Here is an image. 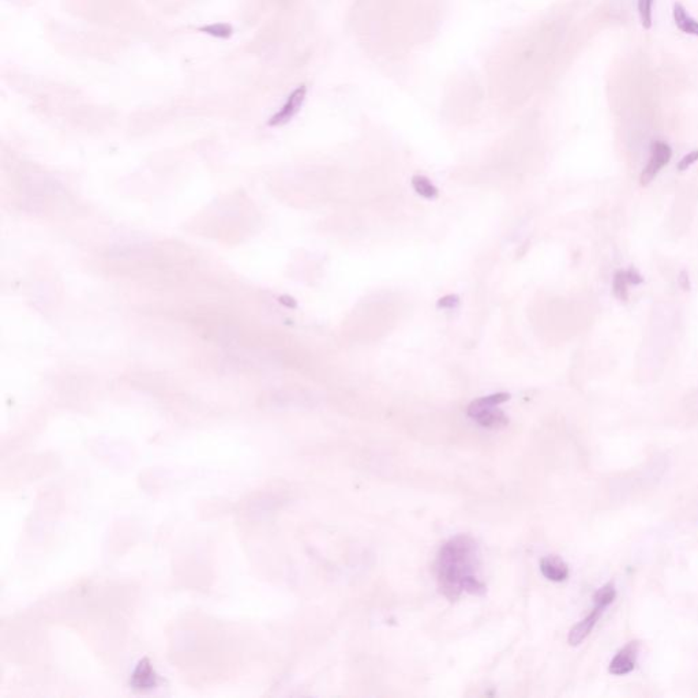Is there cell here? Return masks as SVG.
<instances>
[{
	"instance_id": "2",
	"label": "cell",
	"mask_w": 698,
	"mask_h": 698,
	"mask_svg": "<svg viewBox=\"0 0 698 698\" xmlns=\"http://www.w3.org/2000/svg\"><path fill=\"white\" fill-rule=\"evenodd\" d=\"M671 156H673L671 147L666 142L656 140L652 145L651 159L641 173V178H640L641 185L651 183L652 179L660 172V169L671 160Z\"/></svg>"
},
{
	"instance_id": "4",
	"label": "cell",
	"mask_w": 698,
	"mask_h": 698,
	"mask_svg": "<svg viewBox=\"0 0 698 698\" xmlns=\"http://www.w3.org/2000/svg\"><path fill=\"white\" fill-rule=\"evenodd\" d=\"M305 96H307L305 86H299L298 89H295L292 93L289 94V97L287 98L285 104L281 107L279 112L270 119L269 124L270 126H282V124L288 123L301 111L303 103L305 100Z\"/></svg>"
},
{
	"instance_id": "5",
	"label": "cell",
	"mask_w": 698,
	"mask_h": 698,
	"mask_svg": "<svg viewBox=\"0 0 698 698\" xmlns=\"http://www.w3.org/2000/svg\"><path fill=\"white\" fill-rule=\"evenodd\" d=\"M603 610H605V608H602V607H599V605H595L593 611H592V612H591V614H589L585 619H582L581 622H579L574 628L570 630V633H569V638H567V640H569V644H570L572 647H577V645H580L582 641H584V640L589 636V633L592 631V628H595L596 622H598V621H599V618L602 617Z\"/></svg>"
},
{
	"instance_id": "12",
	"label": "cell",
	"mask_w": 698,
	"mask_h": 698,
	"mask_svg": "<svg viewBox=\"0 0 698 698\" xmlns=\"http://www.w3.org/2000/svg\"><path fill=\"white\" fill-rule=\"evenodd\" d=\"M615 596H617V589H615L612 582H608V584H605V586L598 589V592L595 593V596H593L595 605L605 608L607 605H610L614 602Z\"/></svg>"
},
{
	"instance_id": "7",
	"label": "cell",
	"mask_w": 698,
	"mask_h": 698,
	"mask_svg": "<svg viewBox=\"0 0 698 698\" xmlns=\"http://www.w3.org/2000/svg\"><path fill=\"white\" fill-rule=\"evenodd\" d=\"M673 17H674L676 27L682 33L690 34V36H697L698 37L697 20H694L680 3H675L674 8H673Z\"/></svg>"
},
{
	"instance_id": "11",
	"label": "cell",
	"mask_w": 698,
	"mask_h": 698,
	"mask_svg": "<svg viewBox=\"0 0 698 698\" xmlns=\"http://www.w3.org/2000/svg\"><path fill=\"white\" fill-rule=\"evenodd\" d=\"M628 284H631L630 281V276H628V272H618L615 276H614V281H612V288H614V295L619 299V301H626L628 299Z\"/></svg>"
},
{
	"instance_id": "3",
	"label": "cell",
	"mask_w": 698,
	"mask_h": 698,
	"mask_svg": "<svg viewBox=\"0 0 698 698\" xmlns=\"http://www.w3.org/2000/svg\"><path fill=\"white\" fill-rule=\"evenodd\" d=\"M640 651V643L631 641L626 647L615 654V657L610 663V673L614 675H626L631 673L636 667L637 656Z\"/></svg>"
},
{
	"instance_id": "15",
	"label": "cell",
	"mask_w": 698,
	"mask_h": 698,
	"mask_svg": "<svg viewBox=\"0 0 698 698\" xmlns=\"http://www.w3.org/2000/svg\"><path fill=\"white\" fill-rule=\"evenodd\" d=\"M696 162H698V150H694V152H692V153L686 154V156H685V157L679 162V164H678V169L685 171V169H687L689 166H692V165L696 163Z\"/></svg>"
},
{
	"instance_id": "13",
	"label": "cell",
	"mask_w": 698,
	"mask_h": 698,
	"mask_svg": "<svg viewBox=\"0 0 698 698\" xmlns=\"http://www.w3.org/2000/svg\"><path fill=\"white\" fill-rule=\"evenodd\" d=\"M653 3L654 0H637V8H638V15L640 21L644 29H651L653 22Z\"/></svg>"
},
{
	"instance_id": "8",
	"label": "cell",
	"mask_w": 698,
	"mask_h": 698,
	"mask_svg": "<svg viewBox=\"0 0 698 698\" xmlns=\"http://www.w3.org/2000/svg\"><path fill=\"white\" fill-rule=\"evenodd\" d=\"M472 419L476 420L482 427H487V428L505 427L509 423V419L505 415V412L501 411V409H498L496 407L495 408H489V409H483V411L475 414L472 416Z\"/></svg>"
},
{
	"instance_id": "10",
	"label": "cell",
	"mask_w": 698,
	"mask_h": 698,
	"mask_svg": "<svg viewBox=\"0 0 698 698\" xmlns=\"http://www.w3.org/2000/svg\"><path fill=\"white\" fill-rule=\"evenodd\" d=\"M412 183V187L414 190L416 191V194H419L420 197L426 198V199H435L438 195H440V191L438 188L434 186L428 178L426 176H421V175H416L412 178L411 180Z\"/></svg>"
},
{
	"instance_id": "14",
	"label": "cell",
	"mask_w": 698,
	"mask_h": 698,
	"mask_svg": "<svg viewBox=\"0 0 698 698\" xmlns=\"http://www.w3.org/2000/svg\"><path fill=\"white\" fill-rule=\"evenodd\" d=\"M459 304H460V298L457 295H446L437 303L438 308L443 310H454L459 307Z\"/></svg>"
},
{
	"instance_id": "1",
	"label": "cell",
	"mask_w": 698,
	"mask_h": 698,
	"mask_svg": "<svg viewBox=\"0 0 698 698\" xmlns=\"http://www.w3.org/2000/svg\"><path fill=\"white\" fill-rule=\"evenodd\" d=\"M478 547L472 537L460 535L445 543L437 560L440 588L449 600H456L463 592L482 596L486 585L476 574Z\"/></svg>"
},
{
	"instance_id": "9",
	"label": "cell",
	"mask_w": 698,
	"mask_h": 698,
	"mask_svg": "<svg viewBox=\"0 0 698 698\" xmlns=\"http://www.w3.org/2000/svg\"><path fill=\"white\" fill-rule=\"evenodd\" d=\"M511 400V395L509 393H495V395H491V396L482 397V398H478L475 401H472L468 407V416L472 418L475 414L483 411V409H489V408H495L506 401Z\"/></svg>"
},
{
	"instance_id": "6",
	"label": "cell",
	"mask_w": 698,
	"mask_h": 698,
	"mask_svg": "<svg viewBox=\"0 0 698 698\" xmlns=\"http://www.w3.org/2000/svg\"><path fill=\"white\" fill-rule=\"evenodd\" d=\"M540 570L550 581H565L569 577L567 565L558 557H546L540 562Z\"/></svg>"
}]
</instances>
